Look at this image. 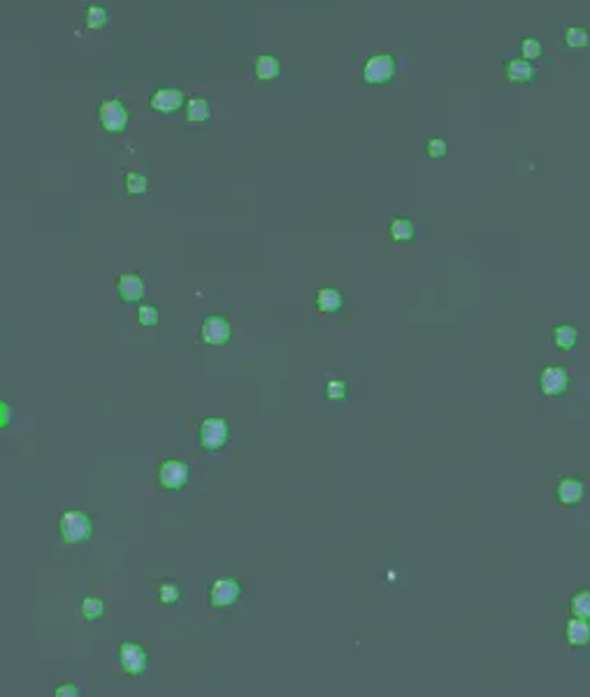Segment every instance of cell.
I'll return each instance as SVG.
<instances>
[{
    "label": "cell",
    "instance_id": "4",
    "mask_svg": "<svg viewBox=\"0 0 590 697\" xmlns=\"http://www.w3.org/2000/svg\"><path fill=\"white\" fill-rule=\"evenodd\" d=\"M128 107L121 103L119 98H105L103 103L98 105V121L103 126L105 133L109 135H119L128 128Z\"/></svg>",
    "mask_w": 590,
    "mask_h": 697
},
{
    "label": "cell",
    "instance_id": "23",
    "mask_svg": "<svg viewBox=\"0 0 590 697\" xmlns=\"http://www.w3.org/2000/svg\"><path fill=\"white\" fill-rule=\"evenodd\" d=\"M107 19H109V14L103 5H89L86 7V14H84V24L89 26V28H103L107 24Z\"/></svg>",
    "mask_w": 590,
    "mask_h": 697
},
{
    "label": "cell",
    "instance_id": "29",
    "mask_svg": "<svg viewBox=\"0 0 590 697\" xmlns=\"http://www.w3.org/2000/svg\"><path fill=\"white\" fill-rule=\"evenodd\" d=\"M54 697H82V688H79L77 684H70V681H65V684H58L56 686Z\"/></svg>",
    "mask_w": 590,
    "mask_h": 697
},
{
    "label": "cell",
    "instance_id": "27",
    "mask_svg": "<svg viewBox=\"0 0 590 697\" xmlns=\"http://www.w3.org/2000/svg\"><path fill=\"white\" fill-rule=\"evenodd\" d=\"M588 31L586 28H567L565 31V45L567 47H572V49H581V47H586L588 45Z\"/></svg>",
    "mask_w": 590,
    "mask_h": 697
},
{
    "label": "cell",
    "instance_id": "31",
    "mask_svg": "<svg viewBox=\"0 0 590 697\" xmlns=\"http://www.w3.org/2000/svg\"><path fill=\"white\" fill-rule=\"evenodd\" d=\"M0 404H3V423H0V425L7 428V425H10V404H7L5 400L0 402Z\"/></svg>",
    "mask_w": 590,
    "mask_h": 697
},
{
    "label": "cell",
    "instance_id": "13",
    "mask_svg": "<svg viewBox=\"0 0 590 697\" xmlns=\"http://www.w3.org/2000/svg\"><path fill=\"white\" fill-rule=\"evenodd\" d=\"M342 307H344V295H342L339 288H335V286L318 288L316 309L321 311V314H337Z\"/></svg>",
    "mask_w": 590,
    "mask_h": 697
},
{
    "label": "cell",
    "instance_id": "22",
    "mask_svg": "<svg viewBox=\"0 0 590 697\" xmlns=\"http://www.w3.org/2000/svg\"><path fill=\"white\" fill-rule=\"evenodd\" d=\"M137 323L144 325V328H156L161 323V311H158L156 304H140L137 307Z\"/></svg>",
    "mask_w": 590,
    "mask_h": 697
},
{
    "label": "cell",
    "instance_id": "26",
    "mask_svg": "<svg viewBox=\"0 0 590 697\" xmlns=\"http://www.w3.org/2000/svg\"><path fill=\"white\" fill-rule=\"evenodd\" d=\"M349 395V381L344 379H328L325 381V397L328 400H344Z\"/></svg>",
    "mask_w": 590,
    "mask_h": 697
},
{
    "label": "cell",
    "instance_id": "18",
    "mask_svg": "<svg viewBox=\"0 0 590 697\" xmlns=\"http://www.w3.org/2000/svg\"><path fill=\"white\" fill-rule=\"evenodd\" d=\"M551 337H553V344H556L560 351H572V348L577 346V339H579L577 328H574V325H567V323L556 325Z\"/></svg>",
    "mask_w": 590,
    "mask_h": 697
},
{
    "label": "cell",
    "instance_id": "1",
    "mask_svg": "<svg viewBox=\"0 0 590 697\" xmlns=\"http://www.w3.org/2000/svg\"><path fill=\"white\" fill-rule=\"evenodd\" d=\"M58 533L65 544H82L93 535V519L91 514L82 509H70L61 514L58 521Z\"/></svg>",
    "mask_w": 590,
    "mask_h": 697
},
{
    "label": "cell",
    "instance_id": "5",
    "mask_svg": "<svg viewBox=\"0 0 590 697\" xmlns=\"http://www.w3.org/2000/svg\"><path fill=\"white\" fill-rule=\"evenodd\" d=\"M191 481V465L179 458H167L158 465V484L165 491H181Z\"/></svg>",
    "mask_w": 590,
    "mask_h": 697
},
{
    "label": "cell",
    "instance_id": "19",
    "mask_svg": "<svg viewBox=\"0 0 590 697\" xmlns=\"http://www.w3.org/2000/svg\"><path fill=\"white\" fill-rule=\"evenodd\" d=\"M388 230L395 242H412V239L416 237V226H414L412 219H405V216H395V219L391 221Z\"/></svg>",
    "mask_w": 590,
    "mask_h": 697
},
{
    "label": "cell",
    "instance_id": "3",
    "mask_svg": "<svg viewBox=\"0 0 590 697\" xmlns=\"http://www.w3.org/2000/svg\"><path fill=\"white\" fill-rule=\"evenodd\" d=\"M116 660L123 674L128 677H142L149 670V653L137 642H121L116 649Z\"/></svg>",
    "mask_w": 590,
    "mask_h": 697
},
{
    "label": "cell",
    "instance_id": "20",
    "mask_svg": "<svg viewBox=\"0 0 590 697\" xmlns=\"http://www.w3.org/2000/svg\"><path fill=\"white\" fill-rule=\"evenodd\" d=\"M186 119L193 123H202L209 119V103L205 98H191L186 100Z\"/></svg>",
    "mask_w": 590,
    "mask_h": 697
},
{
    "label": "cell",
    "instance_id": "16",
    "mask_svg": "<svg viewBox=\"0 0 590 697\" xmlns=\"http://www.w3.org/2000/svg\"><path fill=\"white\" fill-rule=\"evenodd\" d=\"M507 77L509 82L514 84H523V82H530L535 77V65L528 61V58H514L509 61L507 65Z\"/></svg>",
    "mask_w": 590,
    "mask_h": 697
},
{
    "label": "cell",
    "instance_id": "8",
    "mask_svg": "<svg viewBox=\"0 0 590 697\" xmlns=\"http://www.w3.org/2000/svg\"><path fill=\"white\" fill-rule=\"evenodd\" d=\"M393 75H395V58L391 54L370 56L363 65V79L367 84H386Z\"/></svg>",
    "mask_w": 590,
    "mask_h": 697
},
{
    "label": "cell",
    "instance_id": "30",
    "mask_svg": "<svg viewBox=\"0 0 590 697\" xmlns=\"http://www.w3.org/2000/svg\"><path fill=\"white\" fill-rule=\"evenodd\" d=\"M428 156L430 158H444V156H447V142L440 140V137L430 140L428 142Z\"/></svg>",
    "mask_w": 590,
    "mask_h": 697
},
{
    "label": "cell",
    "instance_id": "14",
    "mask_svg": "<svg viewBox=\"0 0 590 697\" xmlns=\"http://www.w3.org/2000/svg\"><path fill=\"white\" fill-rule=\"evenodd\" d=\"M565 639L570 646H586L590 642V623L586 619H570L565 628Z\"/></svg>",
    "mask_w": 590,
    "mask_h": 697
},
{
    "label": "cell",
    "instance_id": "7",
    "mask_svg": "<svg viewBox=\"0 0 590 697\" xmlns=\"http://www.w3.org/2000/svg\"><path fill=\"white\" fill-rule=\"evenodd\" d=\"M232 337V323L221 314L207 316L200 323V339L207 346H225Z\"/></svg>",
    "mask_w": 590,
    "mask_h": 697
},
{
    "label": "cell",
    "instance_id": "17",
    "mask_svg": "<svg viewBox=\"0 0 590 697\" xmlns=\"http://www.w3.org/2000/svg\"><path fill=\"white\" fill-rule=\"evenodd\" d=\"M105 602L103 598H98V595H86V598L82 600V605H79V612H82V619L86 623H93V621H100L105 616Z\"/></svg>",
    "mask_w": 590,
    "mask_h": 697
},
{
    "label": "cell",
    "instance_id": "15",
    "mask_svg": "<svg viewBox=\"0 0 590 697\" xmlns=\"http://www.w3.org/2000/svg\"><path fill=\"white\" fill-rule=\"evenodd\" d=\"M279 72H281V65L274 56L260 54V56H256V61H253V75H256V79H260V82H269V79L279 77Z\"/></svg>",
    "mask_w": 590,
    "mask_h": 697
},
{
    "label": "cell",
    "instance_id": "21",
    "mask_svg": "<svg viewBox=\"0 0 590 697\" xmlns=\"http://www.w3.org/2000/svg\"><path fill=\"white\" fill-rule=\"evenodd\" d=\"M570 609H572L574 619H586V621H590V591L574 593L572 600H570Z\"/></svg>",
    "mask_w": 590,
    "mask_h": 697
},
{
    "label": "cell",
    "instance_id": "28",
    "mask_svg": "<svg viewBox=\"0 0 590 697\" xmlns=\"http://www.w3.org/2000/svg\"><path fill=\"white\" fill-rule=\"evenodd\" d=\"M521 52H523V58H528V61H535V58L542 56V42L535 40V38H526L521 42Z\"/></svg>",
    "mask_w": 590,
    "mask_h": 697
},
{
    "label": "cell",
    "instance_id": "2",
    "mask_svg": "<svg viewBox=\"0 0 590 697\" xmlns=\"http://www.w3.org/2000/svg\"><path fill=\"white\" fill-rule=\"evenodd\" d=\"M228 439H230L228 421L221 416H209L202 421L198 428V444L209 453H216V451H221V449H225Z\"/></svg>",
    "mask_w": 590,
    "mask_h": 697
},
{
    "label": "cell",
    "instance_id": "9",
    "mask_svg": "<svg viewBox=\"0 0 590 697\" xmlns=\"http://www.w3.org/2000/svg\"><path fill=\"white\" fill-rule=\"evenodd\" d=\"M567 386H570V372H567L565 367L546 365L542 372H539V388H542L544 395L558 397L565 393Z\"/></svg>",
    "mask_w": 590,
    "mask_h": 697
},
{
    "label": "cell",
    "instance_id": "11",
    "mask_svg": "<svg viewBox=\"0 0 590 697\" xmlns=\"http://www.w3.org/2000/svg\"><path fill=\"white\" fill-rule=\"evenodd\" d=\"M116 293L123 302H140L147 293V284L140 274H121L116 279Z\"/></svg>",
    "mask_w": 590,
    "mask_h": 697
},
{
    "label": "cell",
    "instance_id": "24",
    "mask_svg": "<svg viewBox=\"0 0 590 697\" xmlns=\"http://www.w3.org/2000/svg\"><path fill=\"white\" fill-rule=\"evenodd\" d=\"M181 600V588L174 581H163L158 584V602L161 605H177Z\"/></svg>",
    "mask_w": 590,
    "mask_h": 697
},
{
    "label": "cell",
    "instance_id": "6",
    "mask_svg": "<svg viewBox=\"0 0 590 697\" xmlns=\"http://www.w3.org/2000/svg\"><path fill=\"white\" fill-rule=\"evenodd\" d=\"M242 598V584L232 577H221L209 586V607L228 609Z\"/></svg>",
    "mask_w": 590,
    "mask_h": 697
},
{
    "label": "cell",
    "instance_id": "25",
    "mask_svg": "<svg viewBox=\"0 0 590 697\" xmlns=\"http://www.w3.org/2000/svg\"><path fill=\"white\" fill-rule=\"evenodd\" d=\"M126 193L128 195H142L149 191V179L140 172H126Z\"/></svg>",
    "mask_w": 590,
    "mask_h": 697
},
{
    "label": "cell",
    "instance_id": "12",
    "mask_svg": "<svg viewBox=\"0 0 590 697\" xmlns=\"http://www.w3.org/2000/svg\"><path fill=\"white\" fill-rule=\"evenodd\" d=\"M584 493H586L584 481H579V479H574V477H563L556 486V495L565 507L581 505L584 502Z\"/></svg>",
    "mask_w": 590,
    "mask_h": 697
},
{
    "label": "cell",
    "instance_id": "10",
    "mask_svg": "<svg viewBox=\"0 0 590 697\" xmlns=\"http://www.w3.org/2000/svg\"><path fill=\"white\" fill-rule=\"evenodd\" d=\"M184 105H186V98L179 89H156L149 98V107L161 114H174Z\"/></svg>",
    "mask_w": 590,
    "mask_h": 697
}]
</instances>
